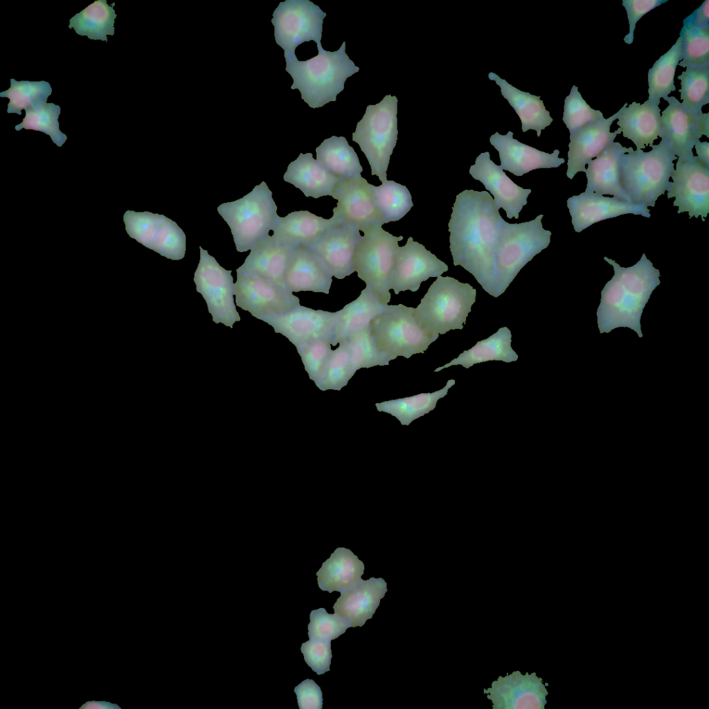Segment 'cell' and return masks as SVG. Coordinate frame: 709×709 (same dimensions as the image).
Instances as JSON below:
<instances>
[{"label": "cell", "mask_w": 709, "mask_h": 709, "mask_svg": "<svg viewBox=\"0 0 709 709\" xmlns=\"http://www.w3.org/2000/svg\"><path fill=\"white\" fill-rule=\"evenodd\" d=\"M397 102L396 96L386 95L379 103L368 105L352 133V141L368 161L371 174L382 182L387 180L390 157L397 139Z\"/></svg>", "instance_id": "9c48e42d"}, {"label": "cell", "mask_w": 709, "mask_h": 709, "mask_svg": "<svg viewBox=\"0 0 709 709\" xmlns=\"http://www.w3.org/2000/svg\"><path fill=\"white\" fill-rule=\"evenodd\" d=\"M683 24L696 26H709V0H706L691 15L683 20Z\"/></svg>", "instance_id": "9f6ffc18"}, {"label": "cell", "mask_w": 709, "mask_h": 709, "mask_svg": "<svg viewBox=\"0 0 709 709\" xmlns=\"http://www.w3.org/2000/svg\"><path fill=\"white\" fill-rule=\"evenodd\" d=\"M200 259L194 274L196 290L205 300L215 323L233 328L240 321L233 295L235 286L231 270L221 267L215 258L199 246Z\"/></svg>", "instance_id": "7c38bea8"}, {"label": "cell", "mask_w": 709, "mask_h": 709, "mask_svg": "<svg viewBox=\"0 0 709 709\" xmlns=\"http://www.w3.org/2000/svg\"><path fill=\"white\" fill-rule=\"evenodd\" d=\"M469 174L494 197V204L497 210L502 208L509 219L519 218V213L527 204L530 189H524L514 183L501 166L490 159L488 152L477 156L475 164L469 168Z\"/></svg>", "instance_id": "ffe728a7"}, {"label": "cell", "mask_w": 709, "mask_h": 709, "mask_svg": "<svg viewBox=\"0 0 709 709\" xmlns=\"http://www.w3.org/2000/svg\"><path fill=\"white\" fill-rule=\"evenodd\" d=\"M300 709H321L323 693L312 679H307L294 688Z\"/></svg>", "instance_id": "11a10c76"}, {"label": "cell", "mask_w": 709, "mask_h": 709, "mask_svg": "<svg viewBox=\"0 0 709 709\" xmlns=\"http://www.w3.org/2000/svg\"><path fill=\"white\" fill-rule=\"evenodd\" d=\"M619 111L608 118L589 125L570 134L566 176L572 179L579 172H585V165L598 156L609 146L618 134V128L611 132L613 122L618 119Z\"/></svg>", "instance_id": "7402d4cb"}, {"label": "cell", "mask_w": 709, "mask_h": 709, "mask_svg": "<svg viewBox=\"0 0 709 709\" xmlns=\"http://www.w3.org/2000/svg\"><path fill=\"white\" fill-rule=\"evenodd\" d=\"M52 89L46 81H17L10 79V87L0 93V97L9 98L7 112L21 114L22 109L44 100L51 96Z\"/></svg>", "instance_id": "ee69618b"}, {"label": "cell", "mask_w": 709, "mask_h": 709, "mask_svg": "<svg viewBox=\"0 0 709 709\" xmlns=\"http://www.w3.org/2000/svg\"><path fill=\"white\" fill-rule=\"evenodd\" d=\"M667 1V0H623L622 4L627 12L629 28V33L624 37L625 42L627 44L633 42L636 24L645 14Z\"/></svg>", "instance_id": "db71d44e"}, {"label": "cell", "mask_w": 709, "mask_h": 709, "mask_svg": "<svg viewBox=\"0 0 709 709\" xmlns=\"http://www.w3.org/2000/svg\"><path fill=\"white\" fill-rule=\"evenodd\" d=\"M327 339L312 341L296 348L309 378L317 386L325 373L331 352Z\"/></svg>", "instance_id": "681fc988"}, {"label": "cell", "mask_w": 709, "mask_h": 709, "mask_svg": "<svg viewBox=\"0 0 709 709\" xmlns=\"http://www.w3.org/2000/svg\"><path fill=\"white\" fill-rule=\"evenodd\" d=\"M26 116L22 122L15 126V130L22 128L44 132L50 136L58 147H61L67 139L66 135L60 130L58 117L60 106L47 103L46 100L39 102L26 109Z\"/></svg>", "instance_id": "b9f144b4"}, {"label": "cell", "mask_w": 709, "mask_h": 709, "mask_svg": "<svg viewBox=\"0 0 709 709\" xmlns=\"http://www.w3.org/2000/svg\"><path fill=\"white\" fill-rule=\"evenodd\" d=\"M476 290L468 283L449 276H438L415 308L420 323L436 335L451 330H462Z\"/></svg>", "instance_id": "52a82bcc"}, {"label": "cell", "mask_w": 709, "mask_h": 709, "mask_svg": "<svg viewBox=\"0 0 709 709\" xmlns=\"http://www.w3.org/2000/svg\"><path fill=\"white\" fill-rule=\"evenodd\" d=\"M604 259L613 266L614 275L601 291L597 310L600 333L629 327L643 337L641 315L652 291L661 284L660 271L645 253L637 263L626 268L607 257Z\"/></svg>", "instance_id": "7a4b0ae2"}, {"label": "cell", "mask_w": 709, "mask_h": 709, "mask_svg": "<svg viewBox=\"0 0 709 709\" xmlns=\"http://www.w3.org/2000/svg\"><path fill=\"white\" fill-rule=\"evenodd\" d=\"M682 38L679 37L668 51L661 55L649 69L647 73L648 100L659 105L661 98L665 99L676 90L674 75L681 60Z\"/></svg>", "instance_id": "f35d334b"}, {"label": "cell", "mask_w": 709, "mask_h": 709, "mask_svg": "<svg viewBox=\"0 0 709 709\" xmlns=\"http://www.w3.org/2000/svg\"><path fill=\"white\" fill-rule=\"evenodd\" d=\"M361 239L357 227L337 223L307 246L320 257L332 276L341 280L354 272L353 259Z\"/></svg>", "instance_id": "d6986e66"}, {"label": "cell", "mask_w": 709, "mask_h": 709, "mask_svg": "<svg viewBox=\"0 0 709 709\" xmlns=\"http://www.w3.org/2000/svg\"><path fill=\"white\" fill-rule=\"evenodd\" d=\"M369 330L378 349L391 360L424 353L439 336L420 323L415 308L402 304L388 305L372 320Z\"/></svg>", "instance_id": "ba28073f"}, {"label": "cell", "mask_w": 709, "mask_h": 709, "mask_svg": "<svg viewBox=\"0 0 709 709\" xmlns=\"http://www.w3.org/2000/svg\"><path fill=\"white\" fill-rule=\"evenodd\" d=\"M488 78L500 87L502 96L519 116L522 131L526 132L528 129H534L537 136H540L541 130L553 120L540 96L517 89L494 73H489Z\"/></svg>", "instance_id": "836d02e7"}, {"label": "cell", "mask_w": 709, "mask_h": 709, "mask_svg": "<svg viewBox=\"0 0 709 709\" xmlns=\"http://www.w3.org/2000/svg\"><path fill=\"white\" fill-rule=\"evenodd\" d=\"M364 564L350 550L337 548L316 573L318 585L331 593L341 592L361 582Z\"/></svg>", "instance_id": "1f68e13d"}, {"label": "cell", "mask_w": 709, "mask_h": 709, "mask_svg": "<svg viewBox=\"0 0 709 709\" xmlns=\"http://www.w3.org/2000/svg\"><path fill=\"white\" fill-rule=\"evenodd\" d=\"M503 220L488 192L465 190L457 195L448 224L454 264L472 274L489 294L494 252Z\"/></svg>", "instance_id": "6da1fadb"}, {"label": "cell", "mask_w": 709, "mask_h": 709, "mask_svg": "<svg viewBox=\"0 0 709 709\" xmlns=\"http://www.w3.org/2000/svg\"><path fill=\"white\" fill-rule=\"evenodd\" d=\"M308 636L311 640H332L344 634L350 624L336 614L327 613L324 608L311 611Z\"/></svg>", "instance_id": "816d5d0a"}, {"label": "cell", "mask_w": 709, "mask_h": 709, "mask_svg": "<svg viewBox=\"0 0 709 709\" xmlns=\"http://www.w3.org/2000/svg\"><path fill=\"white\" fill-rule=\"evenodd\" d=\"M300 651L307 665L318 675L330 671L331 640L309 639L302 644Z\"/></svg>", "instance_id": "f5cc1de1"}, {"label": "cell", "mask_w": 709, "mask_h": 709, "mask_svg": "<svg viewBox=\"0 0 709 709\" xmlns=\"http://www.w3.org/2000/svg\"><path fill=\"white\" fill-rule=\"evenodd\" d=\"M670 177L667 198L674 197V206L678 213L688 212L689 217L701 216L702 221L709 213V168L693 154L679 156Z\"/></svg>", "instance_id": "4fadbf2b"}, {"label": "cell", "mask_w": 709, "mask_h": 709, "mask_svg": "<svg viewBox=\"0 0 709 709\" xmlns=\"http://www.w3.org/2000/svg\"><path fill=\"white\" fill-rule=\"evenodd\" d=\"M448 269L444 262L410 237L404 246L397 249L390 289L395 294L406 290L416 291L423 281L438 277Z\"/></svg>", "instance_id": "e0dca14e"}, {"label": "cell", "mask_w": 709, "mask_h": 709, "mask_svg": "<svg viewBox=\"0 0 709 709\" xmlns=\"http://www.w3.org/2000/svg\"><path fill=\"white\" fill-rule=\"evenodd\" d=\"M115 3L109 6L107 0H97L69 21V28H73L80 35H86L90 39L107 42V35L114 34V19L117 15L113 8Z\"/></svg>", "instance_id": "74e56055"}, {"label": "cell", "mask_w": 709, "mask_h": 709, "mask_svg": "<svg viewBox=\"0 0 709 709\" xmlns=\"http://www.w3.org/2000/svg\"><path fill=\"white\" fill-rule=\"evenodd\" d=\"M316 154L317 162L339 178L355 177L363 171L357 153L343 136L325 139L316 148Z\"/></svg>", "instance_id": "d590c367"}, {"label": "cell", "mask_w": 709, "mask_h": 709, "mask_svg": "<svg viewBox=\"0 0 709 709\" xmlns=\"http://www.w3.org/2000/svg\"><path fill=\"white\" fill-rule=\"evenodd\" d=\"M339 344L337 348L332 350L323 376L316 386L323 391H340L355 374L346 342Z\"/></svg>", "instance_id": "7dc6e473"}, {"label": "cell", "mask_w": 709, "mask_h": 709, "mask_svg": "<svg viewBox=\"0 0 709 709\" xmlns=\"http://www.w3.org/2000/svg\"><path fill=\"white\" fill-rule=\"evenodd\" d=\"M567 207L572 218L574 230L580 233L591 225L602 220L622 215H640L650 217V210L643 204L604 197L595 192H582L567 200Z\"/></svg>", "instance_id": "44dd1931"}, {"label": "cell", "mask_w": 709, "mask_h": 709, "mask_svg": "<svg viewBox=\"0 0 709 709\" xmlns=\"http://www.w3.org/2000/svg\"><path fill=\"white\" fill-rule=\"evenodd\" d=\"M694 147H695L697 158L705 165L709 168V143L701 142L697 140Z\"/></svg>", "instance_id": "6f0895ef"}, {"label": "cell", "mask_w": 709, "mask_h": 709, "mask_svg": "<svg viewBox=\"0 0 709 709\" xmlns=\"http://www.w3.org/2000/svg\"><path fill=\"white\" fill-rule=\"evenodd\" d=\"M345 341L348 345L352 368L354 373L363 368L388 366L391 361L386 354L378 349L370 334L369 327Z\"/></svg>", "instance_id": "f6af8a7d"}, {"label": "cell", "mask_w": 709, "mask_h": 709, "mask_svg": "<svg viewBox=\"0 0 709 709\" xmlns=\"http://www.w3.org/2000/svg\"><path fill=\"white\" fill-rule=\"evenodd\" d=\"M387 591L384 579L370 577L354 587L341 592L333 606L334 614L345 620L350 627H362L371 619Z\"/></svg>", "instance_id": "d4e9b609"}, {"label": "cell", "mask_w": 709, "mask_h": 709, "mask_svg": "<svg viewBox=\"0 0 709 709\" xmlns=\"http://www.w3.org/2000/svg\"><path fill=\"white\" fill-rule=\"evenodd\" d=\"M454 379L447 381L446 386L433 393H420L411 397L376 403L379 412L395 417L402 425H409L413 420L433 410L437 402L446 396L448 390L455 384Z\"/></svg>", "instance_id": "8d00e7d4"}, {"label": "cell", "mask_w": 709, "mask_h": 709, "mask_svg": "<svg viewBox=\"0 0 709 709\" xmlns=\"http://www.w3.org/2000/svg\"><path fill=\"white\" fill-rule=\"evenodd\" d=\"M341 312L316 310L298 305L285 314L261 321L271 325L276 333L282 334L297 347L318 339L331 341Z\"/></svg>", "instance_id": "2e32d148"}, {"label": "cell", "mask_w": 709, "mask_h": 709, "mask_svg": "<svg viewBox=\"0 0 709 709\" xmlns=\"http://www.w3.org/2000/svg\"><path fill=\"white\" fill-rule=\"evenodd\" d=\"M511 343L510 330L507 327H502L488 338L478 341L472 348L463 351L448 364L436 368L434 372L456 365L469 368L476 364L488 361H516L519 357Z\"/></svg>", "instance_id": "e575fe53"}, {"label": "cell", "mask_w": 709, "mask_h": 709, "mask_svg": "<svg viewBox=\"0 0 709 709\" xmlns=\"http://www.w3.org/2000/svg\"><path fill=\"white\" fill-rule=\"evenodd\" d=\"M332 278L322 260L309 246L300 245L293 249L285 273V286L288 291L328 294Z\"/></svg>", "instance_id": "603a6c76"}, {"label": "cell", "mask_w": 709, "mask_h": 709, "mask_svg": "<svg viewBox=\"0 0 709 709\" xmlns=\"http://www.w3.org/2000/svg\"><path fill=\"white\" fill-rule=\"evenodd\" d=\"M163 216L147 211L127 210L123 221L129 237L150 249Z\"/></svg>", "instance_id": "f907efd6"}, {"label": "cell", "mask_w": 709, "mask_h": 709, "mask_svg": "<svg viewBox=\"0 0 709 709\" xmlns=\"http://www.w3.org/2000/svg\"><path fill=\"white\" fill-rule=\"evenodd\" d=\"M235 304L258 319L285 314L300 305L299 298L275 283L236 269Z\"/></svg>", "instance_id": "5bb4252c"}, {"label": "cell", "mask_w": 709, "mask_h": 709, "mask_svg": "<svg viewBox=\"0 0 709 709\" xmlns=\"http://www.w3.org/2000/svg\"><path fill=\"white\" fill-rule=\"evenodd\" d=\"M318 55L299 61L295 53L284 54L285 70L291 76V89H298L301 98L312 108L336 101L344 89L346 79L359 71L345 53V42L336 51H327L317 44Z\"/></svg>", "instance_id": "3957f363"}, {"label": "cell", "mask_w": 709, "mask_h": 709, "mask_svg": "<svg viewBox=\"0 0 709 709\" xmlns=\"http://www.w3.org/2000/svg\"><path fill=\"white\" fill-rule=\"evenodd\" d=\"M513 132L501 135L492 134L490 142L499 152L501 166L516 176H522L539 168H557L564 163L559 158V151L555 150L551 154L540 151L513 138Z\"/></svg>", "instance_id": "cb8c5ba5"}, {"label": "cell", "mask_w": 709, "mask_h": 709, "mask_svg": "<svg viewBox=\"0 0 709 709\" xmlns=\"http://www.w3.org/2000/svg\"><path fill=\"white\" fill-rule=\"evenodd\" d=\"M372 188L384 224L401 219L413 206L408 188L394 181L386 180Z\"/></svg>", "instance_id": "60d3db41"}, {"label": "cell", "mask_w": 709, "mask_h": 709, "mask_svg": "<svg viewBox=\"0 0 709 709\" xmlns=\"http://www.w3.org/2000/svg\"><path fill=\"white\" fill-rule=\"evenodd\" d=\"M633 150L631 147H623L618 142H613L598 156L591 160L584 172L587 179L585 192L611 195L631 202L621 186L620 162L622 154Z\"/></svg>", "instance_id": "4316f807"}, {"label": "cell", "mask_w": 709, "mask_h": 709, "mask_svg": "<svg viewBox=\"0 0 709 709\" xmlns=\"http://www.w3.org/2000/svg\"><path fill=\"white\" fill-rule=\"evenodd\" d=\"M388 305L382 303L366 286L357 299L341 309L331 339L332 345H336L368 328L372 320L384 312Z\"/></svg>", "instance_id": "4dcf8cb0"}, {"label": "cell", "mask_w": 709, "mask_h": 709, "mask_svg": "<svg viewBox=\"0 0 709 709\" xmlns=\"http://www.w3.org/2000/svg\"><path fill=\"white\" fill-rule=\"evenodd\" d=\"M617 125L625 138L631 140L636 150L651 147L661 136V109L646 100L640 104L626 102L619 110Z\"/></svg>", "instance_id": "83f0119b"}, {"label": "cell", "mask_w": 709, "mask_h": 709, "mask_svg": "<svg viewBox=\"0 0 709 709\" xmlns=\"http://www.w3.org/2000/svg\"><path fill=\"white\" fill-rule=\"evenodd\" d=\"M541 681L535 672L523 675L514 671L499 676L484 693L494 709H544L548 693Z\"/></svg>", "instance_id": "ac0fdd59"}, {"label": "cell", "mask_w": 709, "mask_h": 709, "mask_svg": "<svg viewBox=\"0 0 709 709\" xmlns=\"http://www.w3.org/2000/svg\"><path fill=\"white\" fill-rule=\"evenodd\" d=\"M372 184L361 175L339 177L332 197L338 200L332 217L364 233L368 228L384 224L382 215L375 200Z\"/></svg>", "instance_id": "9a60e30c"}, {"label": "cell", "mask_w": 709, "mask_h": 709, "mask_svg": "<svg viewBox=\"0 0 709 709\" xmlns=\"http://www.w3.org/2000/svg\"><path fill=\"white\" fill-rule=\"evenodd\" d=\"M649 152L633 150L621 156V186L631 202L654 207L658 197L667 190L673 161L678 159L661 139Z\"/></svg>", "instance_id": "5b68a950"}, {"label": "cell", "mask_w": 709, "mask_h": 709, "mask_svg": "<svg viewBox=\"0 0 709 709\" xmlns=\"http://www.w3.org/2000/svg\"><path fill=\"white\" fill-rule=\"evenodd\" d=\"M364 234L353 259L354 271L377 298L388 305L391 300V277L398 242L403 237L393 235L381 225L368 228Z\"/></svg>", "instance_id": "30bf717a"}, {"label": "cell", "mask_w": 709, "mask_h": 709, "mask_svg": "<svg viewBox=\"0 0 709 709\" xmlns=\"http://www.w3.org/2000/svg\"><path fill=\"white\" fill-rule=\"evenodd\" d=\"M294 248L268 235L251 249L244 262L237 269L265 278L286 289L285 273Z\"/></svg>", "instance_id": "f1b7e54d"}, {"label": "cell", "mask_w": 709, "mask_h": 709, "mask_svg": "<svg viewBox=\"0 0 709 709\" xmlns=\"http://www.w3.org/2000/svg\"><path fill=\"white\" fill-rule=\"evenodd\" d=\"M82 708H84V709H115V708H118V709H120V707L118 706H117L116 704H114V703H111L110 702H107V701H87L85 703H84L80 707V709H82Z\"/></svg>", "instance_id": "680465c9"}, {"label": "cell", "mask_w": 709, "mask_h": 709, "mask_svg": "<svg viewBox=\"0 0 709 709\" xmlns=\"http://www.w3.org/2000/svg\"><path fill=\"white\" fill-rule=\"evenodd\" d=\"M603 118V114L591 108L582 98L578 87L573 85L564 100L562 118L570 134Z\"/></svg>", "instance_id": "c3c4849f"}, {"label": "cell", "mask_w": 709, "mask_h": 709, "mask_svg": "<svg viewBox=\"0 0 709 709\" xmlns=\"http://www.w3.org/2000/svg\"><path fill=\"white\" fill-rule=\"evenodd\" d=\"M685 69L677 78L681 80V105L690 114L698 116L709 103V65Z\"/></svg>", "instance_id": "ab89813d"}, {"label": "cell", "mask_w": 709, "mask_h": 709, "mask_svg": "<svg viewBox=\"0 0 709 709\" xmlns=\"http://www.w3.org/2000/svg\"><path fill=\"white\" fill-rule=\"evenodd\" d=\"M150 249L168 259L181 260L186 250V235L175 222L163 215Z\"/></svg>", "instance_id": "bcb514c9"}, {"label": "cell", "mask_w": 709, "mask_h": 709, "mask_svg": "<svg viewBox=\"0 0 709 709\" xmlns=\"http://www.w3.org/2000/svg\"><path fill=\"white\" fill-rule=\"evenodd\" d=\"M337 223L332 217L325 219L307 210L294 211L279 217L272 235L277 241L292 247L307 246Z\"/></svg>", "instance_id": "d6a6232c"}, {"label": "cell", "mask_w": 709, "mask_h": 709, "mask_svg": "<svg viewBox=\"0 0 709 709\" xmlns=\"http://www.w3.org/2000/svg\"><path fill=\"white\" fill-rule=\"evenodd\" d=\"M543 216L519 224L503 221L494 252L491 296L501 295L520 270L548 246L551 232L542 227Z\"/></svg>", "instance_id": "277c9868"}, {"label": "cell", "mask_w": 709, "mask_h": 709, "mask_svg": "<svg viewBox=\"0 0 709 709\" xmlns=\"http://www.w3.org/2000/svg\"><path fill=\"white\" fill-rule=\"evenodd\" d=\"M217 212L230 227L236 250L241 253L267 236L280 217L272 192L264 181L243 197L222 204Z\"/></svg>", "instance_id": "8992f818"}, {"label": "cell", "mask_w": 709, "mask_h": 709, "mask_svg": "<svg viewBox=\"0 0 709 709\" xmlns=\"http://www.w3.org/2000/svg\"><path fill=\"white\" fill-rule=\"evenodd\" d=\"M325 16L318 6L309 0L280 2L271 19L276 44L284 54H294L296 48L305 42L321 44Z\"/></svg>", "instance_id": "8fae6325"}, {"label": "cell", "mask_w": 709, "mask_h": 709, "mask_svg": "<svg viewBox=\"0 0 709 709\" xmlns=\"http://www.w3.org/2000/svg\"><path fill=\"white\" fill-rule=\"evenodd\" d=\"M679 36L682 38L680 66L709 65V26H696L683 24Z\"/></svg>", "instance_id": "7bdbcfd3"}, {"label": "cell", "mask_w": 709, "mask_h": 709, "mask_svg": "<svg viewBox=\"0 0 709 709\" xmlns=\"http://www.w3.org/2000/svg\"><path fill=\"white\" fill-rule=\"evenodd\" d=\"M697 129L701 136L703 135L709 137V113H702L699 118Z\"/></svg>", "instance_id": "91938a15"}, {"label": "cell", "mask_w": 709, "mask_h": 709, "mask_svg": "<svg viewBox=\"0 0 709 709\" xmlns=\"http://www.w3.org/2000/svg\"><path fill=\"white\" fill-rule=\"evenodd\" d=\"M664 100L669 105L661 115L660 138L677 157L693 154L694 143L701 137L697 129L701 114L695 116L688 112L674 96H667Z\"/></svg>", "instance_id": "484cf974"}, {"label": "cell", "mask_w": 709, "mask_h": 709, "mask_svg": "<svg viewBox=\"0 0 709 709\" xmlns=\"http://www.w3.org/2000/svg\"><path fill=\"white\" fill-rule=\"evenodd\" d=\"M283 179L299 188L306 197L315 199L332 197L339 181V177L318 163L312 153H300L289 164Z\"/></svg>", "instance_id": "f546056e"}]
</instances>
